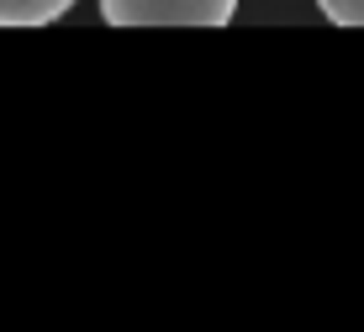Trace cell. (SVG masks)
Returning a JSON list of instances; mask_svg holds the SVG:
<instances>
[{
  "label": "cell",
  "instance_id": "cell-1",
  "mask_svg": "<svg viewBox=\"0 0 364 332\" xmlns=\"http://www.w3.org/2000/svg\"><path fill=\"white\" fill-rule=\"evenodd\" d=\"M111 27H228L237 0H100Z\"/></svg>",
  "mask_w": 364,
  "mask_h": 332
},
{
  "label": "cell",
  "instance_id": "cell-2",
  "mask_svg": "<svg viewBox=\"0 0 364 332\" xmlns=\"http://www.w3.org/2000/svg\"><path fill=\"white\" fill-rule=\"evenodd\" d=\"M74 0H0V27H48L69 16Z\"/></svg>",
  "mask_w": 364,
  "mask_h": 332
},
{
  "label": "cell",
  "instance_id": "cell-3",
  "mask_svg": "<svg viewBox=\"0 0 364 332\" xmlns=\"http://www.w3.org/2000/svg\"><path fill=\"white\" fill-rule=\"evenodd\" d=\"M317 6L338 27H364V0H317Z\"/></svg>",
  "mask_w": 364,
  "mask_h": 332
}]
</instances>
